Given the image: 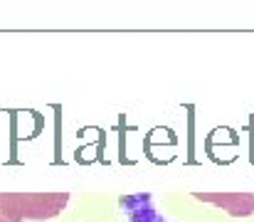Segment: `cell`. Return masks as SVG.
<instances>
[{"instance_id": "obj_1", "label": "cell", "mask_w": 254, "mask_h": 222, "mask_svg": "<svg viewBox=\"0 0 254 222\" xmlns=\"http://www.w3.org/2000/svg\"><path fill=\"white\" fill-rule=\"evenodd\" d=\"M69 203V193H0V222L52 220Z\"/></svg>"}, {"instance_id": "obj_2", "label": "cell", "mask_w": 254, "mask_h": 222, "mask_svg": "<svg viewBox=\"0 0 254 222\" xmlns=\"http://www.w3.org/2000/svg\"><path fill=\"white\" fill-rule=\"evenodd\" d=\"M202 203H212L222 208L232 218H250L254 213V195L252 193H192Z\"/></svg>"}, {"instance_id": "obj_3", "label": "cell", "mask_w": 254, "mask_h": 222, "mask_svg": "<svg viewBox=\"0 0 254 222\" xmlns=\"http://www.w3.org/2000/svg\"><path fill=\"white\" fill-rule=\"evenodd\" d=\"M121 205H126V208L131 210V213H128V215H131V222H166V220H161V218L156 215V210L151 208V198H148V195H146V200H143V210H136L126 198L121 200Z\"/></svg>"}]
</instances>
